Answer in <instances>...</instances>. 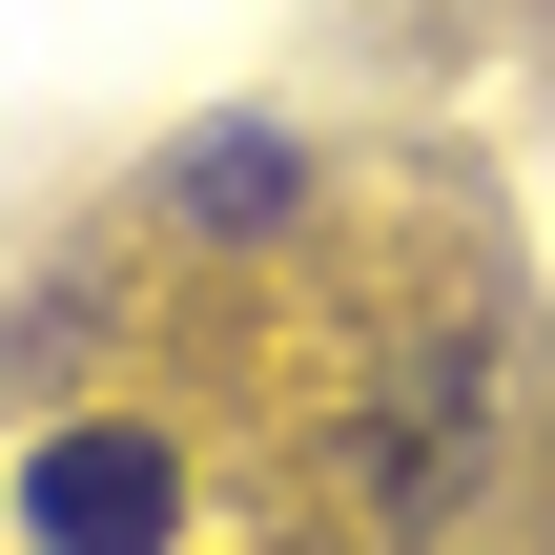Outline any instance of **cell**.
<instances>
[{
    "label": "cell",
    "instance_id": "1",
    "mask_svg": "<svg viewBox=\"0 0 555 555\" xmlns=\"http://www.w3.org/2000/svg\"><path fill=\"white\" fill-rule=\"evenodd\" d=\"M0 535L21 555H185V453L124 433V412H82V433H41L0 474Z\"/></svg>",
    "mask_w": 555,
    "mask_h": 555
},
{
    "label": "cell",
    "instance_id": "2",
    "mask_svg": "<svg viewBox=\"0 0 555 555\" xmlns=\"http://www.w3.org/2000/svg\"><path fill=\"white\" fill-rule=\"evenodd\" d=\"M165 206H185V227H268V206H288V144H268V124H227V144H185V165H165Z\"/></svg>",
    "mask_w": 555,
    "mask_h": 555
}]
</instances>
